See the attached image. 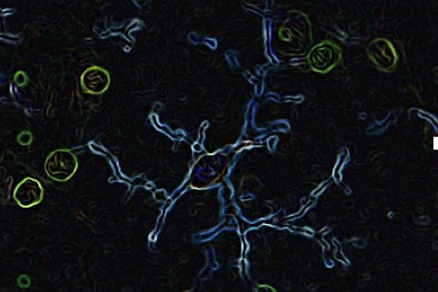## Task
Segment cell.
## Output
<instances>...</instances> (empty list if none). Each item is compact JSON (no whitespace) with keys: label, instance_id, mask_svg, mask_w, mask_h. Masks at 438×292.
<instances>
[{"label":"cell","instance_id":"3","mask_svg":"<svg viewBox=\"0 0 438 292\" xmlns=\"http://www.w3.org/2000/svg\"><path fill=\"white\" fill-rule=\"evenodd\" d=\"M81 84L85 91L90 94H101L110 85V77L104 69L93 66L85 71L81 77Z\"/></svg>","mask_w":438,"mask_h":292},{"label":"cell","instance_id":"5","mask_svg":"<svg viewBox=\"0 0 438 292\" xmlns=\"http://www.w3.org/2000/svg\"><path fill=\"white\" fill-rule=\"evenodd\" d=\"M32 141V135L30 134L29 132H23L19 137H18V141H19L20 144H23V146H29V144H31Z\"/></svg>","mask_w":438,"mask_h":292},{"label":"cell","instance_id":"4","mask_svg":"<svg viewBox=\"0 0 438 292\" xmlns=\"http://www.w3.org/2000/svg\"><path fill=\"white\" fill-rule=\"evenodd\" d=\"M338 56H339V53L334 48L330 45H323V46L313 50L312 56H311V62H312L314 68L325 70L337 61Z\"/></svg>","mask_w":438,"mask_h":292},{"label":"cell","instance_id":"1","mask_svg":"<svg viewBox=\"0 0 438 292\" xmlns=\"http://www.w3.org/2000/svg\"><path fill=\"white\" fill-rule=\"evenodd\" d=\"M77 160L68 150H56L51 153L45 162L48 176L56 182H66L77 170Z\"/></svg>","mask_w":438,"mask_h":292},{"label":"cell","instance_id":"6","mask_svg":"<svg viewBox=\"0 0 438 292\" xmlns=\"http://www.w3.org/2000/svg\"><path fill=\"white\" fill-rule=\"evenodd\" d=\"M15 82L20 86L25 85V83L27 82L26 75L24 74L23 72H18L16 76H15Z\"/></svg>","mask_w":438,"mask_h":292},{"label":"cell","instance_id":"2","mask_svg":"<svg viewBox=\"0 0 438 292\" xmlns=\"http://www.w3.org/2000/svg\"><path fill=\"white\" fill-rule=\"evenodd\" d=\"M14 200L23 208H31L40 203L44 198V188L37 179L27 177L15 189Z\"/></svg>","mask_w":438,"mask_h":292}]
</instances>
